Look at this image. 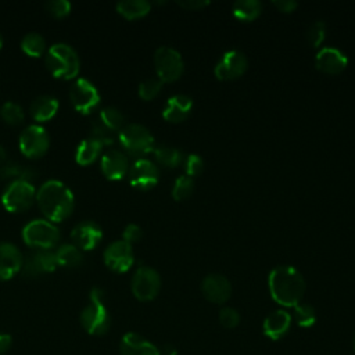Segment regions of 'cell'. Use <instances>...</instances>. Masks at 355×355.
Segmentation results:
<instances>
[{"mask_svg":"<svg viewBox=\"0 0 355 355\" xmlns=\"http://www.w3.org/2000/svg\"><path fill=\"white\" fill-rule=\"evenodd\" d=\"M37 204L50 222H61L67 219L75 205L71 189L57 179L46 180L36 191Z\"/></svg>","mask_w":355,"mask_h":355,"instance_id":"cell-1","label":"cell"},{"mask_svg":"<svg viewBox=\"0 0 355 355\" xmlns=\"http://www.w3.org/2000/svg\"><path fill=\"white\" fill-rule=\"evenodd\" d=\"M272 298L283 306H295L305 294V279L290 265H280L269 273L268 280Z\"/></svg>","mask_w":355,"mask_h":355,"instance_id":"cell-2","label":"cell"},{"mask_svg":"<svg viewBox=\"0 0 355 355\" xmlns=\"http://www.w3.org/2000/svg\"><path fill=\"white\" fill-rule=\"evenodd\" d=\"M82 327L93 336H103L108 331L111 318L105 306L104 291L98 287L92 288L90 302L83 308L80 313Z\"/></svg>","mask_w":355,"mask_h":355,"instance_id":"cell-3","label":"cell"},{"mask_svg":"<svg viewBox=\"0 0 355 355\" xmlns=\"http://www.w3.org/2000/svg\"><path fill=\"white\" fill-rule=\"evenodd\" d=\"M46 67L55 78L71 79L79 72V57L73 47L67 43H55L49 47L44 57Z\"/></svg>","mask_w":355,"mask_h":355,"instance_id":"cell-4","label":"cell"},{"mask_svg":"<svg viewBox=\"0 0 355 355\" xmlns=\"http://www.w3.org/2000/svg\"><path fill=\"white\" fill-rule=\"evenodd\" d=\"M22 239L36 250H51L60 240V230L47 219H32L22 227Z\"/></svg>","mask_w":355,"mask_h":355,"instance_id":"cell-5","label":"cell"},{"mask_svg":"<svg viewBox=\"0 0 355 355\" xmlns=\"http://www.w3.org/2000/svg\"><path fill=\"white\" fill-rule=\"evenodd\" d=\"M118 140L130 155H144L154 150L151 132L140 123H128L118 132Z\"/></svg>","mask_w":355,"mask_h":355,"instance_id":"cell-6","label":"cell"},{"mask_svg":"<svg viewBox=\"0 0 355 355\" xmlns=\"http://www.w3.org/2000/svg\"><path fill=\"white\" fill-rule=\"evenodd\" d=\"M36 197L35 186L29 180L15 179L4 189L1 204L8 212H21L31 207Z\"/></svg>","mask_w":355,"mask_h":355,"instance_id":"cell-7","label":"cell"},{"mask_svg":"<svg viewBox=\"0 0 355 355\" xmlns=\"http://www.w3.org/2000/svg\"><path fill=\"white\" fill-rule=\"evenodd\" d=\"M154 65L158 79L162 83L179 79L183 72V60L180 53L168 46H162L155 50Z\"/></svg>","mask_w":355,"mask_h":355,"instance_id":"cell-8","label":"cell"},{"mask_svg":"<svg viewBox=\"0 0 355 355\" xmlns=\"http://www.w3.org/2000/svg\"><path fill=\"white\" fill-rule=\"evenodd\" d=\"M69 98L76 111L80 114L93 112L100 104V93L97 87L86 78H78L69 90Z\"/></svg>","mask_w":355,"mask_h":355,"instance_id":"cell-9","label":"cell"},{"mask_svg":"<svg viewBox=\"0 0 355 355\" xmlns=\"http://www.w3.org/2000/svg\"><path fill=\"white\" fill-rule=\"evenodd\" d=\"M50 144V137L47 130L42 125L26 126L18 139V146L21 153L28 158L42 157Z\"/></svg>","mask_w":355,"mask_h":355,"instance_id":"cell-10","label":"cell"},{"mask_svg":"<svg viewBox=\"0 0 355 355\" xmlns=\"http://www.w3.org/2000/svg\"><path fill=\"white\" fill-rule=\"evenodd\" d=\"M161 288L158 272L150 266H140L132 279V293L140 301L154 300Z\"/></svg>","mask_w":355,"mask_h":355,"instance_id":"cell-11","label":"cell"},{"mask_svg":"<svg viewBox=\"0 0 355 355\" xmlns=\"http://www.w3.org/2000/svg\"><path fill=\"white\" fill-rule=\"evenodd\" d=\"M133 261L132 245L123 240H116L104 250V262L114 272L123 273L129 270Z\"/></svg>","mask_w":355,"mask_h":355,"instance_id":"cell-12","label":"cell"},{"mask_svg":"<svg viewBox=\"0 0 355 355\" xmlns=\"http://www.w3.org/2000/svg\"><path fill=\"white\" fill-rule=\"evenodd\" d=\"M248 61L243 51H226L215 65V76L220 80H230L241 76L247 69Z\"/></svg>","mask_w":355,"mask_h":355,"instance_id":"cell-13","label":"cell"},{"mask_svg":"<svg viewBox=\"0 0 355 355\" xmlns=\"http://www.w3.org/2000/svg\"><path fill=\"white\" fill-rule=\"evenodd\" d=\"M128 176L133 187L147 190L157 184L159 171L153 161L146 158H139L132 164V166H129Z\"/></svg>","mask_w":355,"mask_h":355,"instance_id":"cell-14","label":"cell"},{"mask_svg":"<svg viewBox=\"0 0 355 355\" xmlns=\"http://www.w3.org/2000/svg\"><path fill=\"white\" fill-rule=\"evenodd\" d=\"M201 291L204 297L214 304H223L230 298L232 284L219 273H211L202 279Z\"/></svg>","mask_w":355,"mask_h":355,"instance_id":"cell-15","label":"cell"},{"mask_svg":"<svg viewBox=\"0 0 355 355\" xmlns=\"http://www.w3.org/2000/svg\"><path fill=\"white\" fill-rule=\"evenodd\" d=\"M101 237L103 230L93 220H82L71 232V239L79 250H93Z\"/></svg>","mask_w":355,"mask_h":355,"instance_id":"cell-16","label":"cell"},{"mask_svg":"<svg viewBox=\"0 0 355 355\" xmlns=\"http://www.w3.org/2000/svg\"><path fill=\"white\" fill-rule=\"evenodd\" d=\"M24 266V258L12 243H0V280H8Z\"/></svg>","mask_w":355,"mask_h":355,"instance_id":"cell-17","label":"cell"},{"mask_svg":"<svg viewBox=\"0 0 355 355\" xmlns=\"http://www.w3.org/2000/svg\"><path fill=\"white\" fill-rule=\"evenodd\" d=\"M100 166L105 178L110 180H119L128 173L129 161L125 153L119 150H110L101 157Z\"/></svg>","mask_w":355,"mask_h":355,"instance_id":"cell-18","label":"cell"},{"mask_svg":"<svg viewBox=\"0 0 355 355\" xmlns=\"http://www.w3.org/2000/svg\"><path fill=\"white\" fill-rule=\"evenodd\" d=\"M347 64V55L336 47H323L316 55V68L324 73H340L345 69Z\"/></svg>","mask_w":355,"mask_h":355,"instance_id":"cell-19","label":"cell"},{"mask_svg":"<svg viewBox=\"0 0 355 355\" xmlns=\"http://www.w3.org/2000/svg\"><path fill=\"white\" fill-rule=\"evenodd\" d=\"M291 326V315L284 309L270 312L262 324L263 334L270 340H280L287 334Z\"/></svg>","mask_w":355,"mask_h":355,"instance_id":"cell-20","label":"cell"},{"mask_svg":"<svg viewBox=\"0 0 355 355\" xmlns=\"http://www.w3.org/2000/svg\"><path fill=\"white\" fill-rule=\"evenodd\" d=\"M121 355H161L159 349L137 333H126L119 344Z\"/></svg>","mask_w":355,"mask_h":355,"instance_id":"cell-21","label":"cell"},{"mask_svg":"<svg viewBox=\"0 0 355 355\" xmlns=\"http://www.w3.org/2000/svg\"><path fill=\"white\" fill-rule=\"evenodd\" d=\"M55 254L50 250H37L31 254L25 263V273L28 276H37L42 273L53 272L57 268Z\"/></svg>","mask_w":355,"mask_h":355,"instance_id":"cell-22","label":"cell"},{"mask_svg":"<svg viewBox=\"0 0 355 355\" xmlns=\"http://www.w3.org/2000/svg\"><path fill=\"white\" fill-rule=\"evenodd\" d=\"M193 107V100L186 94H175L169 97L164 111L162 116L169 122H180L183 121Z\"/></svg>","mask_w":355,"mask_h":355,"instance_id":"cell-23","label":"cell"},{"mask_svg":"<svg viewBox=\"0 0 355 355\" xmlns=\"http://www.w3.org/2000/svg\"><path fill=\"white\" fill-rule=\"evenodd\" d=\"M58 107H60V103H58V100L55 97L43 94V96L36 97L32 101L29 111H31V115H32V118L35 121L46 122V121L51 119L57 114Z\"/></svg>","mask_w":355,"mask_h":355,"instance_id":"cell-24","label":"cell"},{"mask_svg":"<svg viewBox=\"0 0 355 355\" xmlns=\"http://www.w3.org/2000/svg\"><path fill=\"white\" fill-rule=\"evenodd\" d=\"M101 150H103V144L89 136L78 144L75 151V159L80 165H89L96 161Z\"/></svg>","mask_w":355,"mask_h":355,"instance_id":"cell-25","label":"cell"},{"mask_svg":"<svg viewBox=\"0 0 355 355\" xmlns=\"http://www.w3.org/2000/svg\"><path fill=\"white\" fill-rule=\"evenodd\" d=\"M151 4L147 0H121L116 3V10L128 19L140 18L148 14Z\"/></svg>","mask_w":355,"mask_h":355,"instance_id":"cell-26","label":"cell"},{"mask_svg":"<svg viewBox=\"0 0 355 355\" xmlns=\"http://www.w3.org/2000/svg\"><path fill=\"white\" fill-rule=\"evenodd\" d=\"M54 254H55L57 263L67 268L79 266L83 259L80 250L75 244H61L57 247Z\"/></svg>","mask_w":355,"mask_h":355,"instance_id":"cell-27","label":"cell"},{"mask_svg":"<svg viewBox=\"0 0 355 355\" xmlns=\"http://www.w3.org/2000/svg\"><path fill=\"white\" fill-rule=\"evenodd\" d=\"M262 10V4L258 0H237L233 4V14L241 21L255 19Z\"/></svg>","mask_w":355,"mask_h":355,"instance_id":"cell-28","label":"cell"},{"mask_svg":"<svg viewBox=\"0 0 355 355\" xmlns=\"http://www.w3.org/2000/svg\"><path fill=\"white\" fill-rule=\"evenodd\" d=\"M21 49L29 57H40L46 50V40L40 33L29 32L22 37Z\"/></svg>","mask_w":355,"mask_h":355,"instance_id":"cell-29","label":"cell"},{"mask_svg":"<svg viewBox=\"0 0 355 355\" xmlns=\"http://www.w3.org/2000/svg\"><path fill=\"white\" fill-rule=\"evenodd\" d=\"M153 151L157 161L165 166H178L183 162V154L175 147L161 144L158 147H154Z\"/></svg>","mask_w":355,"mask_h":355,"instance_id":"cell-30","label":"cell"},{"mask_svg":"<svg viewBox=\"0 0 355 355\" xmlns=\"http://www.w3.org/2000/svg\"><path fill=\"white\" fill-rule=\"evenodd\" d=\"M98 119L100 122L108 128L111 132H116V130H121L125 125V116L123 114L115 108V107H105L100 111L98 114Z\"/></svg>","mask_w":355,"mask_h":355,"instance_id":"cell-31","label":"cell"},{"mask_svg":"<svg viewBox=\"0 0 355 355\" xmlns=\"http://www.w3.org/2000/svg\"><path fill=\"white\" fill-rule=\"evenodd\" d=\"M36 176V172L28 166L19 165L17 162H8L0 166V178L7 179V178H14L15 179H24L29 180L31 178ZM31 182V180H29Z\"/></svg>","mask_w":355,"mask_h":355,"instance_id":"cell-32","label":"cell"},{"mask_svg":"<svg viewBox=\"0 0 355 355\" xmlns=\"http://www.w3.org/2000/svg\"><path fill=\"white\" fill-rule=\"evenodd\" d=\"M294 320L300 327H311L316 322V311L309 304L300 302L294 306Z\"/></svg>","mask_w":355,"mask_h":355,"instance_id":"cell-33","label":"cell"},{"mask_svg":"<svg viewBox=\"0 0 355 355\" xmlns=\"http://www.w3.org/2000/svg\"><path fill=\"white\" fill-rule=\"evenodd\" d=\"M1 118L11 125H18L24 121V110L15 101H6L0 108Z\"/></svg>","mask_w":355,"mask_h":355,"instance_id":"cell-34","label":"cell"},{"mask_svg":"<svg viewBox=\"0 0 355 355\" xmlns=\"http://www.w3.org/2000/svg\"><path fill=\"white\" fill-rule=\"evenodd\" d=\"M194 189V180L193 178L184 175V176H179L173 184V190H172V196L175 200L180 201L187 198Z\"/></svg>","mask_w":355,"mask_h":355,"instance_id":"cell-35","label":"cell"},{"mask_svg":"<svg viewBox=\"0 0 355 355\" xmlns=\"http://www.w3.org/2000/svg\"><path fill=\"white\" fill-rule=\"evenodd\" d=\"M90 137H93L94 140H97L98 143H101L103 146H108V144H112L114 143V136H112V132L105 128L100 119H96L92 122V126H90Z\"/></svg>","mask_w":355,"mask_h":355,"instance_id":"cell-36","label":"cell"},{"mask_svg":"<svg viewBox=\"0 0 355 355\" xmlns=\"http://www.w3.org/2000/svg\"><path fill=\"white\" fill-rule=\"evenodd\" d=\"M161 87H162V82L159 79H155V78L146 79L139 85V96L143 100H151L159 93Z\"/></svg>","mask_w":355,"mask_h":355,"instance_id":"cell-37","label":"cell"},{"mask_svg":"<svg viewBox=\"0 0 355 355\" xmlns=\"http://www.w3.org/2000/svg\"><path fill=\"white\" fill-rule=\"evenodd\" d=\"M324 36H326V25L323 21L313 22L306 31V39L313 47L320 46V43L324 40Z\"/></svg>","mask_w":355,"mask_h":355,"instance_id":"cell-38","label":"cell"},{"mask_svg":"<svg viewBox=\"0 0 355 355\" xmlns=\"http://www.w3.org/2000/svg\"><path fill=\"white\" fill-rule=\"evenodd\" d=\"M219 322L225 329H234L240 323V313L232 306H223L219 311Z\"/></svg>","mask_w":355,"mask_h":355,"instance_id":"cell-39","label":"cell"},{"mask_svg":"<svg viewBox=\"0 0 355 355\" xmlns=\"http://www.w3.org/2000/svg\"><path fill=\"white\" fill-rule=\"evenodd\" d=\"M46 8L51 15L61 18L69 14L72 4L68 0H50L46 3Z\"/></svg>","mask_w":355,"mask_h":355,"instance_id":"cell-40","label":"cell"},{"mask_svg":"<svg viewBox=\"0 0 355 355\" xmlns=\"http://www.w3.org/2000/svg\"><path fill=\"white\" fill-rule=\"evenodd\" d=\"M204 169V161L200 155L197 154H190L187 158H186V172H187V176L193 178V176H197L202 172Z\"/></svg>","mask_w":355,"mask_h":355,"instance_id":"cell-41","label":"cell"},{"mask_svg":"<svg viewBox=\"0 0 355 355\" xmlns=\"http://www.w3.org/2000/svg\"><path fill=\"white\" fill-rule=\"evenodd\" d=\"M143 236V230L140 226L135 225V223H129L125 229H123V233H122V240L126 241V243H136L141 239Z\"/></svg>","mask_w":355,"mask_h":355,"instance_id":"cell-42","label":"cell"},{"mask_svg":"<svg viewBox=\"0 0 355 355\" xmlns=\"http://www.w3.org/2000/svg\"><path fill=\"white\" fill-rule=\"evenodd\" d=\"M273 6L277 7L282 12H291L298 7V3L294 0H275Z\"/></svg>","mask_w":355,"mask_h":355,"instance_id":"cell-43","label":"cell"},{"mask_svg":"<svg viewBox=\"0 0 355 355\" xmlns=\"http://www.w3.org/2000/svg\"><path fill=\"white\" fill-rule=\"evenodd\" d=\"M178 4L186 10H200L208 4V1L204 0H183L178 1Z\"/></svg>","mask_w":355,"mask_h":355,"instance_id":"cell-44","label":"cell"},{"mask_svg":"<svg viewBox=\"0 0 355 355\" xmlns=\"http://www.w3.org/2000/svg\"><path fill=\"white\" fill-rule=\"evenodd\" d=\"M11 345V336L7 333H0V355H4Z\"/></svg>","mask_w":355,"mask_h":355,"instance_id":"cell-45","label":"cell"},{"mask_svg":"<svg viewBox=\"0 0 355 355\" xmlns=\"http://www.w3.org/2000/svg\"><path fill=\"white\" fill-rule=\"evenodd\" d=\"M6 157H7V153H6V148L0 144V164L6 159Z\"/></svg>","mask_w":355,"mask_h":355,"instance_id":"cell-46","label":"cell"},{"mask_svg":"<svg viewBox=\"0 0 355 355\" xmlns=\"http://www.w3.org/2000/svg\"><path fill=\"white\" fill-rule=\"evenodd\" d=\"M3 47V36H1V33H0V49Z\"/></svg>","mask_w":355,"mask_h":355,"instance_id":"cell-47","label":"cell"},{"mask_svg":"<svg viewBox=\"0 0 355 355\" xmlns=\"http://www.w3.org/2000/svg\"><path fill=\"white\" fill-rule=\"evenodd\" d=\"M354 348H355V334H354Z\"/></svg>","mask_w":355,"mask_h":355,"instance_id":"cell-48","label":"cell"}]
</instances>
